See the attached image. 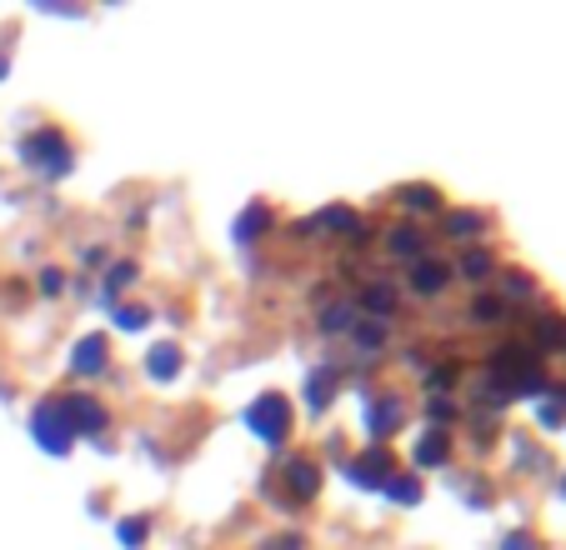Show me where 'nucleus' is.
I'll return each instance as SVG.
<instances>
[{
  "instance_id": "22",
  "label": "nucleus",
  "mask_w": 566,
  "mask_h": 550,
  "mask_svg": "<svg viewBox=\"0 0 566 550\" xmlns=\"http://www.w3.org/2000/svg\"><path fill=\"white\" fill-rule=\"evenodd\" d=\"M352 326H356V306H346V300L321 310V330H326V336H352Z\"/></svg>"
},
{
  "instance_id": "26",
  "label": "nucleus",
  "mask_w": 566,
  "mask_h": 550,
  "mask_svg": "<svg viewBox=\"0 0 566 550\" xmlns=\"http://www.w3.org/2000/svg\"><path fill=\"white\" fill-rule=\"evenodd\" d=\"M447 231H451V235H481V231H486V215H476V211H451V215H447Z\"/></svg>"
},
{
  "instance_id": "21",
  "label": "nucleus",
  "mask_w": 566,
  "mask_h": 550,
  "mask_svg": "<svg viewBox=\"0 0 566 550\" xmlns=\"http://www.w3.org/2000/svg\"><path fill=\"white\" fill-rule=\"evenodd\" d=\"M536 425H542V431H556V425H566V391L536 395Z\"/></svg>"
},
{
  "instance_id": "33",
  "label": "nucleus",
  "mask_w": 566,
  "mask_h": 550,
  "mask_svg": "<svg viewBox=\"0 0 566 550\" xmlns=\"http://www.w3.org/2000/svg\"><path fill=\"white\" fill-rule=\"evenodd\" d=\"M61 290H65V275L55 271V265H45L41 271V296H61Z\"/></svg>"
},
{
  "instance_id": "19",
  "label": "nucleus",
  "mask_w": 566,
  "mask_h": 550,
  "mask_svg": "<svg viewBox=\"0 0 566 550\" xmlns=\"http://www.w3.org/2000/svg\"><path fill=\"white\" fill-rule=\"evenodd\" d=\"M361 310H366V320H386L396 310V290L386 286V281H371V286L361 290Z\"/></svg>"
},
{
  "instance_id": "28",
  "label": "nucleus",
  "mask_w": 566,
  "mask_h": 550,
  "mask_svg": "<svg viewBox=\"0 0 566 550\" xmlns=\"http://www.w3.org/2000/svg\"><path fill=\"white\" fill-rule=\"evenodd\" d=\"M461 275H492V255H486V251H467V255H461Z\"/></svg>"
},
{
  "instance_id": "31",
  "label": "nucleus",
  "mask_w": 566,
  "mask_h": 550,
  "mask_svg": "<svg viewBox=\"0 0 566 550\" xmlns=\"http://www.w3.org/2000/svg\"><path fill=\"white\" fill-rule=\"evenodd\" d=\"M502 300H496V296H481L476 300V306H471V316H476V320H502Z\"/></svg>"
},
{
  "instance_id": "17",
  "label": "nucleus",
  "mask_w": 566,
  "mask_h": 550,
  "mask_svg": "<svg viewBox=\"0 0 566 550\" xmlns=\"http://www.w3.org/2000/svg\"><path fill=\"white\" fill-rule=\"evenodd\" d=\"M306 231H342V235H361V221H356L352 205H326L316 221H306Z\"/></svg>"
},
{
  "instance_id": "25",
  "label": "nucleus",
  "mask_w": 566,
  "mask_h": 550,
  "mask_svg": "<svg viewBox=\"0 0 566 550\" xmlns=\"http://www.w3.org/2000/svg\"><path fill=\"white\" fill-rule=\"evenodd\" d=\"M130 281H136V265H130V261L111 265V275H106V290H101V306H106V310H116V296L130 286Z\"/></svg>"
},
{
  "instance_id": "34",
  "label": "nucleus",
  "mask_w": 566,
  "mask_h": 550,
  "mask_svg": "<svg viewBox=\"0 0 566 550\" xmlns=\"http://www.w3.org/2000/svg\"><path fill=\"white\" fill-rule=\"evenodd\" d=\"M35 11H41V15H71V21H75V15H81V11H75V6H55V0H41Z\"/></svg>"
},
{
  "instance_id": "12",
  "label": "nucleus",
  "mask_w": 566,
  "mask_h": 550,
  "mask_svg": "<svg viewBox=\"0 0 566 550\" xmlns=\"http://www.w3.org/2000/svg\"><path fill=\"white\" fill-rule=\"evenodd\" d=\"M411 461H417V470H437L451 461V435L437 431V425H427V431L417 435V445H411Z\"/></svg>"
},
{
  "instance_id": "14",
  "label": "nucleus",
  "mask_w": 566,
  "mask_h": 550,
  "mask_svg": "<svg viewBox=\"0 0 566 550\" xmlns=\"http://www.w3.org/2000/svg\"><path fill=\"white\" fill-rule=\"evenodd\" d=\"M181 366H186V356H181V346H176V340H156V346L146 350V376L150 381H176V376H181Z\"/></svg>"
},
{
  "instance_id": "9",
  "label": "nucleus",
  "mask_w": 566,
  "mask_h": 550,
  "mask_svg": "<svg viewBox=\"0 0 566 550\" xmlns=\"http://www.w3.org/2000/svg\"><path fill=\"white\" fill-rule=\"evenodd\" d=\"M61 411L75 435H101L111 425V415L101 411V401H91V395H61Z\"/></svg>"
},
{
  "instance_id": "27",
  "label": "nucleus",
  "mask_w": 566,
  "mask_h": 550,
  "mask_svg": "<svg viewBox=\"0 0 566 550\" xmlns=\"http://www.w3.org/2000/svg\"><path fill=\"white\" fill-rule=\"evenodd\" d=\"M111 320H116L120 330H140L150 320V310L146 306H116V310H111Z\"/></svg>"
},
{
  "instance_id": "10",
  "label": "nucleus",
  "mask_w": 566,
  "mask_h": 550,
  "mask_svg": "<svg viewBox=\"0 0 566 550\" xmlns=\"http://www.w3.org/2000/svg\"><path fill=\"white\" fill-rule=\"evenodd\" d=\"M401 395H371V401H366V435H371L376 445L386 441V435H396V425H401Z\"/></svg>"
},
{
  "instance_id": "30",
  "label": "nucleus",
  "mask_w": 566,
  "mask_h": 550,
  "mask_svg": "<svg viewBox=\"0 0 566 550\" xmlns=\"http://www.w3.org/2000/svg\"><path fill=\"white\" fill-rule=\"evenodd\" d=\"M496 550H542V546H536L532 530H506L502 546H496Z\"/></svg>"
},
{
  "instance_id": "8",
  "label": "nucleus",
  "mask_w": 566,
  "mask_h": 550,
  "mask_svg": "<svg viewBox=\"0 0 566 550\" xmlns=\"http://www.w3.org/2000/svg\"><path fill=\"white\" fill-rule=\"evenodd\" d=\"M106 366H111V346H106V336H81L71 346V371L81 376V381H96V376H106Z\"/></svg>"
},
{
  "instance_id": "2",
  "label": "nucleus",
  "mask_w": 566,
  "mask_h": 550,
  "mask_svg": "<svg viewBox=\"0 0 566 550\" xmlns=\"http://www.w3.org/2000/svg\"><path fill=\"white\" fill-rule=\"evenodd\" d=\"M15 150H21V166L35 170L41 180H65L75 170L71 140H65L55 126H41V130H31V136H21V146Z\"/></svg>"
},
{
  "instance_id": "11",
  "label": "nucleus",
  "mask_w": 566,
  "mask_h": 550,
  "mask_svg": "<svg viewBox=\"0 0 566 550\" xmlns=\"http://www.w3.org/2000/svg\"><path fill=\"white\" fill-rule=\"evenodd\" d=\"M447 281H451V271L437 261V255H421V261H411V275H407V286L417 290L421 300H431V296H441L447 290Z\"/></svg>"
},
{
  "instance_id": "35",
  "label": "nucleus",
  "mask_w": 566,
  "mask_h": 550,
  "mask_svg": "<svg viewBox=\"0 0 566 550\" xmlns=\"http://www.w3.org/2000/svg\"><path fill=\"white\" fill-rule=\"evenodd\" d=\"M6 71H11V55L0 51V81H6Z\"/></svg>"
},
{
  "instance_id": "15",
  "label": "nucleus",
  "mask_w": 566,
  "mask_h": 550,
  "mask_svg": "<svg viewBox=\"0 0 566 550\" xmlns=\"http://www.w3.org/2000/svg\"><path fill=\"white\" fill-rule=\"evenodd\" d=\"M266 225H271V205H266V201H251L247 211L235 215L231 241H235V245H256L261 235H266Z\"/></svg>"
},
{
  "instance_id": "13",
  "label": "nucleus",
  "mask_w": 566,
  "mask_h": 550,
  "mask_svg": "<svg viewBox=\"0 0 566 550\" xmlns=\"http://www.w3.org/2000/svg\"><path fill=\"white\" fill-rule=\"evenodd\" d=\"M391 201L401 205L407 215H437L441 205H447V195H441L437 186H417V180H411V186H396Z\"/></svg>"
},
{
  "instance_id": "36",
  "label": "nucleus",
  "mask_w": 566,
  "mask_h": 550,
  "mask_svg": "<svg viewBox=\"0 0 566 550\" xmlns=\"http://www.w3.org/2000/svg\"><path fill=\"white\" fill-rule=\"evenodd\" d=\"M562 500H566V476H562Z\"/></svg>"
},
{
  "instance_id": "18",
  "label": "nucleus",
  "mask_w": 566,
  "mask_h": 550,
  "mask_svg": "<svg viewBox=\"0 0 566 550\" xmlns=\"http://www.w3.org/2000/svg\"><path fill=\"white\" fill-rule=\"evenodd\" d=\"M386 251H391L396 261H421V255H427V241H421L417 225H396V231L386 235Z\"/></svg>"
},
{
  "instance_id": "32",
  "label": "nucleus",
  "mask_w": 566,
  "mask_h": 550,
  "mask_svg": "<svg viewBox=\"0 0 566 550\" xmlns=\"http://www.w3.org/2000/svg\"><path fill=\"white\" fill-rule=\"evenodd\" d=\"M261 550H306V540H301L296 530H286V536H271V540H261Z\"/></svg>"
},
{
  "instance_id": "3",
  "label": "nucleus",
  "mask_w": 566,
  "mask_h": 550,
  "mask_svg": "<svg viewBox=\"0 0 566 550\" xmlns=\"http://www.w3.org/2000/svg\"><path fill=\"white\" fill-rule=\"evenodd\" d=\"M247 431L256 435L266 451H281V445H286V435H291V405H286V395H276V391L256 395V401L247 405Z\"/></svg>"
},
{
  "instance_id": "4",
  "label": "nucleus",
  "mask_w": 566,
  "mask_h": 550,
  "mask_svg": "<svg viewBox=\"0 0 566 550\" xmlns=\"http://www.w3.org/2000/svg\"><path fill=\"white\" fill-rule=\"evenodd\" d=\"M31 435H35V445H41L45 455H71L75 431H71V421H65V411H61V395H51V401H41L31 411Z\"/></svg>"
},
{
  "instance_id": "24",
  "label": "nucleus",
  "mask_w": 566,
  "mask_h": 550,
  "mask_svg": "<svg viewBox=\"0 0 566 550\" xmlns=\"http://www.w3.org/2000/svg\"><path fill=\"white\" fill-rule=\"evenodd\" d=\"M496 300H536V286H532V275H522V271H506L502 275V286H496Z\"/></svg>"
},
{
  "instance_id": "7",
  "label": "nucleus",
  "mask_w": 566,
  "mask_h": 550,
  "mask_svg": "<svg viewBox=\"0 0 566 550\" xmlns=\"http://www.w3.org/2000/svg\"><path fill=\"white\" fill-rule=\"evenodd\" d=\"M281 480H286V500H291V506H306V500L321 496V466L311 461V455H286Z\"/></svg>"
},
{
  "instance_id": "23",
  "label": "nucleus",
  "mask_w": 566,
  "mask_h": 550,
  "mask_svg": "<svg viewBox=\"0 0 566 550\" xmlns=\"http://www.w3.org/2000/svg\"><path fill=\"white\" fill-rule=\"evenodd\" d=\"M116 540H120V550H140V546L150 540V520H146V516L116 520Z\"/></svg>"
},
{
  "instance_id": "5",
  "label": "nucleus",
  "mask_w": 566,
  "mask_h": 550,
  "mask_svg": "<svg viewBox=\"0 0 566 550\" xmlns=\"http://www.w3.org/2000/svg\"><path fill=\"white\" fill-rule=\"evenodd\" d=\"M342 470H346V480H352V486H361V490H381V486H386V476H391V451H386V445H366L361 455L342 461Z\"/></svg>"
},
{
  "instance_id": "1",
  "label": "nucleus",
  "mask_w": 566,
  "mask_h": 550,
  "mask_svg": "<svg viewBox=\"0 0 566 550\" xmlns=\"http://www.w3.org/2000/svg\"><path fill=\"white\" fill-rule=\"evenodd\" d=\"M486 376H492V391L512 395H542L546 391V366L532 346H496L486 356Z\"/></svg>"
},
{
  "instance_id": "29",
  "label": "nucleus",
  "mask_w": 566,
  "mask_h": 550,
  "mask_svg": "<svg viewBox=\"0 0 566 550\" xmlns=\"http://www.w3.org/2000/svg\"><path fill=\"white\" fill-rule=\"evenodd\" d=\"M451 415H457V411H451V401H447V395H431V401H427V421L437 425V431L451 421Z\"/></svg>"
},
{
  "instance_id": "20",
  "label": "nucleus",
  "mask_w": 566,
  "mask_h": 550,
  "mask_svg": "<svg viewBox=\"0 0 566 550\" xmlns=\"http://www.w3.org/2000/svg\"><path fill=\"white\" fill-rule=\"evenodd\" d=\"M352 340H356V350H361V356H381L391 336H386L381 320H366V316H361V320L352 326Z\"/></svg>"
},
{
  "instance_id": "6",
  "label": "nucleus",
  "mask_w": 566,
  "mask_h": 550,
  "mask_svg": "<svg viewBox=\"0 0 566 550\" xmlns=\"http://www.w3.org/2000/svg\"><path fill=\"white\" fill-rule=\"evenodd\" d=\"M336 391H342V366H332V360L311 366L306 381H301V401H306L311 415H326V411H332V395Z\"/></svg>"
},
{
  "instance_id": "16",
  "label": "nucleus",
  "mask_w": 566,
  "mask_h": 550,
  "mask_svg": "<svg viewBox=\"0 0 566 550\" xmlns=\"http://www.w3.org/2000/svg\"><path fill=\"white\" fill-rule=\"evenodd\" d=\"M381 496L391 500V506H421V496H427V486H421V476H401V470H391L381 486Z\"/></svg>"
}]
</instances>
